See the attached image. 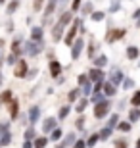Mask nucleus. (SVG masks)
Listing matches in <instances>:
<instances>
[{"label": "nucleus", "mask_w": 140, "mask_h": 148, "mask_svg": "<svg viewBox=\"0 0 140 148\" xmlns=\"http://www.w3.org/2000/svg\"><path fill=\"white\" fill-rule=\"evenodd\" d=\"M81 25H83V19H81V17H77L75 21H73V25H71V29L67 31L65 38H64V42H65V44H69V46H71V44L75 42V38H77V31L81 29Z\"/></svg>", "instance_id": "2"}, {"label": "nucleus", "mask_w": 140, "mask_h": 148, "mask_svg": "<svg viewBox=\"0 0 140 148\" xmlns=\"http://www.w3.org/2000/svg\"><path fill=\"white\" fill-rule=\"evenodd\" d=\"M75 140H77V138H75V133H69V135H67L61 143H58V146H56V148H67L69 144H75Z\"/></svg>", "instance_id": "12"}, {"label": "nucleus", "mask_w": 140, "mask_h": 148, "mask_svg": "<svg viewBox=\"0 0 140 148\" xmlns=\"http://www.w3.org/2000/svg\"><path fill=\"white\" fill-rule=\"evenodd\" d=\"M90 81V77H88V73H83V75H79V79H77V83H79V85H85V83H88Z\"/></svg>", "instance_id": "41"}, {"label": "nucleus", "mask_w": 140, "mask_h": 148, "mask_svg": "<svg viewBox=\"0 0 140 148\" xmlns=\"http://www.w3.org/2000/svg\"><path fill=\"white\" fill-rule=\"evenodd\" d=\"M17 114H19V102L14 98V100H12V104H10V115L14 117V119H16Z\"/></svg>", "instance_id": "18"}, {"label": "nucleus", "mask_w": 140, "mask_h": 148, "mask_svg": "<svg viewBox=\"0 0 140 148\" xmlns=\"http://www.w3.org/2000/svg\"><path fill=\"white\" fill-rule=\"evenodd\" d=\"M109 81L113 83V85H121V83L125 81V75H123V71L121 69H111V73H109Z\"/></svg>", "instance_id": "7"}, {"label": "nucleus", "mask_w": 140, "mask_h": 148, "mask_svg": "<svg viewBox=\"0 0 140 148\" xmlns=\"http://www.w3.org/2000/svg\"><path fill=\"white\" fill-rule=\"evenodd\" d=\"M0 148H2V146H0Z\"/></svg>", "instance_id": "59"}, {"label": "nucleus", "mask_w": 140, "mask_h": 148, "mask_svg": "<svg viewBox=\"0 0 140 148\" xmlns=\"http://www.w3.org/2000/svg\"><path fill=\"white\" fill-rule=\"evenodd\" d=\"M4 2H6V0H0V4H4Z\"/></svg>", "instance_id": "54"}, {"label": "nucleus", "mask_w": 140, "mask_h": 148, "mask_svg": "<svg viewBox=\"0 0 140 148\" xmlns=\"http://www.w3.org/2000/svg\"><path fill=\"white\" fill-rule=\"evenodd\" d=\"M94 50H96V46H94V44H90V46H88V58H92V60L96 58V56H94Z\"/></svg>", "instance_id": "47"}, {"label": "nucleus", "mask_w": 140, "mask_h": 148, "mask_svg": "<svg viewBox=\"0 0 140 148\" xmlns=\"http://www.w3.org/2000/svg\"><path fill=\"white\" fill-rule=\"evenodd\" d=\"M0 66H2V60H0Z\"/></svg>", "instance_id": "56"}, {"label": "nucleus", "mask_w": 140, "mask_h": 148, "mask_svg": "<svg viewBox=\"0 0 140 148\" xmlns=\"http://www.w3.org/2000/svg\"><path fill=\"white\" fill-rule=\"evenodd\" d=\"M132 17L136 19V25H140V10H136L135 14H132Z\"/></svg>", "instance_id": "51"}, {"label": "nucleus", "mask_w": 140, "mask_h": 148, "mask_svg": "<svg viewBox=\"0 0 140 148\" xmlns=\"http://www.w3.org/2000/svg\"><path fill=\"white\" fill-rule=\"evenodd\" d=\"M138 119H140V108L135 106V108L129 112V121H130V123H135V121H138Z\"/></svg>", "instance_id": "21"}, {"label": "nucleus", "mask_w": 140, "mask_h": 148, "mask_svg": "<svg viewBox=\"0 0 140 148\" xmlns=\"http://www.w3.org/2000/svg\"><path fill=\"white\" fill-rule=\"evenodd\" d=\"M138 66H140V60H138Z\"/></svg>", "instance_id": "57"}, {"label": "nucleus", "mask_w": 140, "mask_h": 148, "mask_svg": "<svg viewBox=\"0 0 140 148\" xmlns=\"http://www.w3.org/2000/svg\"><path fill=\"white\" fill-rule=\"evenodd\" d=\"M35 138H37V133H35L33 127H29L27 131H25V140H35Z\"/></svg>", "instance_id": "37"}, {"label": "nucleus", "mask_w": 140, "mask_h": 148, "mask_svg": "<svg viewBox=\"0 0 140 148\" xmlns=\"http://www.w3.org/2000/svg\"><path fill=\"white\" fill-rule=\"evenodd\" d=\"M64 137V131H61V129H58V127H56L54 131H52V135H50V138H52V140H56V143H59V138Z\"/></svg>", "instance_id": "32"}, {"label": "nucleus", "mask_w": 140, "mask_h": 148, "mask_svg": "<svg viewBox=\"0 0 140 148\" xmlns=\"http://www.w3.org/2000/svg\"><path fill=\"white\" fill-rule=\"evenodd\" d=\"M33 8H35V10H40V8H42V0H35V2H33Z\"/></svg>", "instance_id": "48"}, {"label": "nucleus", "mask_w": 140, "mask_h": 148, "mask_svg": "<svg viewBox=\"0 0 140 148\" xmlns=\"http://www.w3.org/2000/svg\"><path fill=\"white\" fill-rule=\"evenodd\" d=\"M27 71H29V69H27V62H25V60H19V62L16 64L14 75H16L17 79H23V77H27V75H29Z\"/></svg>", "instance_id": "5"}, {"label": "nucleus", "mask_w": 140, "mask_h": 148, "mask_svg": "<svg viewBox=\"0 0 140 148\" xmlns=\"http://www.w3.org/2000/svg\"><path fill=\"white\" fill-rule=\"evenodd\" d=\"M0 56H2V54H0ZM0 60H2V58H0Z\"/></svg>", "instance_id": "58"}, {"label": "nucleus", "mask_w": 140, "mask_h": 148, "mask_svg": "<svg viewBox=\"0 0 140 148\" xmlns=\"http://www.w3.org/2000/svg\"><path fill=\"white\" fill-rule=\"evenodd\" d=\"M33 143H35V148H46V144H48V137H37Z\"/></svg>", "instance_id": "22"}, {"label": "nucleus", "mask_w": 140, "mask_h": 148, "mask_svg": "<svg viewBox=\"0 0 140 148\" xmlns=\"http://www.w3.org/2000/svg\"><path fill=\"white\" fill-rule=\"evenodd\" d=\"M104 94H106V96H115V94H117V88H115V85H113L111 81L104 83Z\"/></svg>", "instance_id": "13"}, {"label": "nucleus", "mask_w": 140, "mask_h": 148, "mask_svg": "<svg viewBox=\"0 0 140 148\" xmlns=\"http://www.w3.org/2000/svg\"><path fill=\"white\" fill-rule=\"evenodd\" d=\"M17 8H19V0H12L10 4L6 6V14H8V16H12L14 12H17Z\"/></svg>", "instance_id": "20"}, {"label": "nucleus", "mask_w": 140, "mask_h": 148, "mask_svg": "<svg viewBox=\"0 0 140 148\" xmlns=\"http://www.w3.org/2000/svg\"><path fill=\"white\" fill-rule=\"evenodd\" d=\"M0 85H2V75H0Z\"/></svg>", "instance_id": "55"}, {"label": "nucleus", "mask_w": 140, "mask_h": 148, "mask_svg": "<svg viewBox=\"0 0 140 148\" xmlns=\"http://www.w3.org/2000/svg\"><path fill=\"white\" fill-rule=\"evenodd\" d=\"M56 6H58V0H48V4L44 8V17H50L56 12Z\"/></svg>", "instance_id": "14"}, {"label": "nucleus", "mask_w": 140, "mask_h": 148, "mask_svg": "<svg viewBox=\"0 0 140 148\" xmlns=\"http://www.w3.org/2000/svg\"><path fill=\"white\" fill-rule=\"evenodd\" d=\"M88 144H86V140H75V144H73V148H86Z\"/></svg>", "instance_id": "46"}, {"label": "nucleus", "mask_w": 140, "mask_h": 148, "mask_svg": "<svg viewBox=\"0 0 140 148\" xmlns=\"http://www.w3.org/2000/svg\"><path fill=\"white\" fill-rule=\"evenodd\" d=\"M85 127V117H79L77 119V129H83Z\"/></svg>", "instance_id": "49"}, {"label": "nucleus", "mask_w": 140, "mask_h": 148, "mask_svg": "<svg viewBox=\"0 0 140 148\" xmlns=\"http://www.w3.org/2000/svg\"><path fill=\"white\" fill-rule=\"evenodd\" d=\"M10 143H12V133L8 131L6 135H2V137H0V146L4 148V146H8Z\"/></svg>", "instance_id": "28"}, {"label": "nucleus", "mask_w": 140, "mask_h": 148, "mask_svg": "<svg viewBox=\"0 0 140 148\" xmlns=\"http://www.w3.org/2000/svg\"><path fill=\"white\" fill-rule=\"evenodd\" d=\"M125 29H111V31H108V35H106V42H115V40H121V38L125 37Z\"/></svg>", "instance_id": "4"}, {"label": "nucleus", "mask_w": 140, "mask_h": 148, "mask_svg": "<svg viewBox=\"0 0 140 148\" xmlns=\"http://www.w3.org/2000/svg\"><path fill=\"white\" fill-rule=\"evenodd\" d=\"M71 19H73V12H64L61 16H59V19H58V23H61V25H67V23H71Z\"/></svg>", "instance_id": "16"}, {"label": "nucleus", "mask_w": 140, "mask_h": 148, "mask_svg": "<svg viewBox=\"0 0 140 148\" xmlns=\"http://www.w3.org/2000/svg\"><path fill=\"white\" fill-rule=\"evenodd\" d=\"M12 50H19V38H17V40H14V42H12Z\"/></svg>", "instance_id": "52"}, {"label": "nucleus", "mask_w": 140, "mask_h": 148, "mask_svg": "<svg viewBox=\"0 0 140 148\" xmlns=\"http://www.w3.org/2000/svg\"><path fill=\"white\" fill-rule=\"evenodd\" d=\"M86 106H88V100H86V98L79 100V102H77V106H75V112H79V114H83Z\"/></svg>", "instance_id": "30"}, {"label": "nucleus", "mask_w": 140, "mask_h": 148, "mask_svg": "<svg viewBox=\"0 0 140 148\" xmlns=\"http://www.w3.org/2000/svg\"><path fill=\"white\" fill-rule=\"evenodd\" d=\"M129 146V143L125 140V138H119V140H115V148H127Z\"/></svg>", "instance_id": "44"}, {"label": "nucleus", "mask_w": 140, "mask_h": 148, "mask_svg": "<svg viewBox=\"0 0 140 148\" xmlns=\"http://www.w3.org/2000/svg\"><path fill=\"white\" fill-rule=\"evenodd\" d=\"M56 125H58V119L56 117H46L42 123V133H52L56 129Z\"/></svg>", "instance_id": "9"}, {"label": "nucleus", "mask_w": 140, "mask_h": 148, "mask_svg": "<svg viewBox=\"0 0 140 148\" xmlns=\"http://www.w3.org/2000/svg\"><path fill=\"white\" fill-rule=\"evenodd\" d=\"M136 148H140V138H138V140H136Z\"/></svg>", "instance_id": "53"}, {"label": "nucleus", "mask_w": 140, "mask_h": 148, "mask_svg": "<svg viewBox=\"0 0 140 148\" xmlns=\"http://www.w3.org/2000/svg\"><path fill=\"white\" fill-rule=\"evenodd\" d=\"M81 10V0H71V12Z\"/></svg>", "instance_id": "43"}, {"label": "nucleus", "mask_w": 140, "mask_h": 148, "mask_svg": "<svg viewBox=\"0 0 140 148\" xmlns=\"http://www.w3.org/2000/svg\"><path fill=\"white\" fill-rule=\"evenodd\" d=\"M130 125H132L130 121H119L117 129H119V131H123V133H129L130 131Z\"/></svg>", "instance_id": "31"}, {"label": "nucleus", "mask_w": 140, "mask_h": 148, "mask_svg": "<svg viewBox=\"0 0 140 148\" xmlns=\"http://www.w3.org/2000/svg\"><path fill=\"white\" fill-rule=\"evenodd\" d=\"M119 125V115L117 114H113V115H109V119H108V127H117Z\"/></svg>", "instance_id": "33"}, {"label": "nucleus", "mask_w": 140, "mask_h": 148, "mask_svg": "<svg viewBox=\"0 0 140 148\" xmlns=\"http://www.w3.org/2000/svg\"><path fill=\"white\" fill-rule=\"evenodd\" d=\"M94 12V6H92V2H86V4L81 6V14L83 16H88V14H92Z\"/></svg>", "instance_id": "25"}, {"label": "nucleus", "mask_w": 140, "mask_h": 148, "mask_svg": "<svg viewBox=\"0 0 140 148\" xmlns=\"http://www.w3.org/2000/svg\"><path fill=\"white\" fill-rule=\"evenodd\" d=\"M138 56H140V50L136 48V46H129V48H127V58H129V60H136Z\"/></svg>", "instance_id": "19"}, {"label": "nucleus", "mask_w": 140, "mask_h": 148, "mask_svg": "<svg viewBox=\"0 0 140 148\" xmlns=\"http://www.w3.org/2000/svg\"><path fill=\"white\" fill-rule=\"evenodd\" d=\"M130 104L136 106V108H140V90H136V92L132 94V98H130Z\"/></svg>", "instance_id": "38"}, {"label": "nucleus", "mask_w": 140, "mask_h": 148, "mask_svg": "<svg viewBox=\"0 0 140 148\" xmlns=\"http://www.w3.org/2000/svg\"><path fill=\"white\" fill-rule=\"evenodd\" d=\"M106 64H108V56H96L94 58V66L96 67H104Z\"/></svg>", "instance_id": "26"}, {"label": "nucleus", "mask_w": 140, "mask_h": 148, "mask_svg": "<svg viewBox=\"0 0 140 148\" xmlns=\"http://www.w3.org/2000/svg\"><path fill=\"white\" fill-rule=\"evenodd\" d=\"M121 10V0H111V4H109V12L115 14V12Z\"/></svg>", "instance_id": "35"}, {"label": "nucleus", "mask_w": 140, "mask_h": 148, "mask_svg": "<svg viewBox=\"0 0 140 148\" xmlns=\"http://www.w3.org/2000/svg\"><path fill=\"white\" fill-rule=\"evenodd\" d=\"M121 85H123V88H132V87H135V81L129 79V77H125V81L121 83Z\"/></svg>", "instance_id": "42"}, {"label": "nucleus", "mask_w": 140, "mask_h": 148, "mask_svg": "<svg viewBox=\"0 0 140 148\" xmlns=\"http://www.w3.org/2000/svg\"><path fill=\"white\" fill-rule=\"evenodd\" d=\"M8 131H10V125H8V123H0V137L6 135Z\"/></svg>", "instance_id": "45"}, {"label": "nucleus", "mask_w": 140, "mask_h": 148, "mask_svg": "<svg viewBox=\"0 0 140 148\" xmlns=\"http://www.w3.org/2000/svg\"><path fill=\"white\" fill-rule=\"evenodd\" d=\"M42 35H44L42 27H33V29H31V38H37V40H42Z\"/></svg>", "instance_id": "23"}, {"label": "nucleus", "mask_w": 140, "mask_h": 148, "mask_svg": "<svg viewBox=\"0 0 140 148\" xmlns=\"http://www.w3.org/2000/svg\"><path fill=\"white\" fill-rule=\"evenodd\" d=\"M109 108H111V102H108V100L98 102V104L94 106V117H96V119H104V117L109 114Z\"/></svg>", "instance_id": "3"}, {"label": "nucleus", "mask_w": 140, "mask_h": 148, "mask_svg": "<svg viewBox=\"0 0 140 148\" xmlns=\"http://www.w3.org/2000/svg\"><path fill=\"white\" fill-rule=\"evenodd\" d=\"M69 112H71V108L69 106H61V108H59V119H65V117H67V115H69Z\"/></svg>", "instance_id": "36"}, {"label": "nucleus", "mask_w": 140, "mask_h": 148, "mask_svg": "<svg viewBox=\"0 0 140 148\" xmlns=\"http://www.w3.org/2000/svg\"><path fill=\"white\" fill-rule=\"evenodd\" d=\"M104 16H106L104 12H92V14H90L92 21H102V19H104Z\"/></svg>", "instance_id": "39"}, {"label": "nucleus", "mask_w": 140, "mask_h": 148, "mask_svg": "<svg viewBox=\"0 0 140 148\" xmlns=\"http://www.w3.org/2000/svg\"><path fill=\"white\" fill-rule=\"evenodd\" d=\"M102 100H106V94H104V90H102V92L98 90V92H94V94L90 96V102H96V104H98V102H102Z\"/></svg>", "instance_id": "29"}, {"label": "nucleus", "mask_w": 140, "mask_h": 148, "mask_svg": "<svg viewBox=\"0 0 140 148\" xmlns=\"http://www.w3.org/2000/svg\"><path fill=\"white\" fill-rule=\"evenodd\" d=\"M88 77H90V81L92 83H98V81H104V71H102V67H92L90 71H88Z\"/></svg>", "instance_id": "8"}, {"label": "nucleus", "mask_w": 140, "mask_h": 148, "mask_svg": "<svg viewBox=\"0 0 140 148\" xmlns=\"http://www.w3.org/2000/svg\"><path fill=\"white\" fill-rule=\"evenodd\" d=\"M109 137H111V127L106 125V127L102 129V131H100V140H108Z\"/></svg>", "instance_id": "27"}, {"label": "nucleus", "mask_w": 140, "mask_h": 148, "mask_svg": "<svg viewBox=\"0 0 140 148\" xmlns=\"http://www.w3.org/2000/svg\"><path fill=\"white\" fill-rule=\"evenodd\" d=\"M12 100H14L12 90H4V92H0V104H8V102H12Z\"/></svg>", "instance_id": "17"}, {"label": "nucleus", "mask_w": 140, "mask_h": 148, "mask_svg": "<svg viewBox=\"0 0 140 148\" xmlns=\"http://www.w3.org/2000/svg\"><path fill=\"white\" fill-rule=\"evenodd\" d=\"M23 148H35V143H33V140H25V143H23Z\"/></svg>", "instance_id": "50"}, {"label": "nucleus", "mask_w": 140, "mask_h": 148, "mask_svg": "<svg viewBox=\"0 0 140 148\" xmlns=\"http://www.w3.org/2000/svg\"><path fill=\"white\" fill-rule=\"evenodd\" d=\"M48 69H50V75L54 77V79H58L59 73H61V64H59V62H56V60H52L48 64Z\"/></svg>", "instance_id": "10"}, {"label": "nucleus", "mask_w": 140, "mask_h": 148, "mask_svg": "<svg viewBox=\"0 0 140 148\" xmlns=\"http://www.w3.org/2000/svg\"><path fill=\"white\" fill-rule=\"evenodd\" d=\"M83 48H85V40H83V38H75V42L71 44V58L77 60V58L81 56Z\"/></svg>", "instance_id": "6"}, {"label": "nucleus", "mask_w": 140, "mask_h": 148, "mask_svg": "<svg viewBox=\"0 0 140 148\" xmlns=\"http://www.w3.org/2000/svg\"><path fill=\"white\" fill-rule=\"evenodd\" d=\"M61 37H64V25L61 23H56L54 27H52V38H54L56 42H59Z\"/></svg>", "instance_id": "11"}, {"label": "nucleus", "mask_w": 140, "mask_h": 148, "mask_svg": "<svg viewBox=\"0 0 140 148\" xmlns=\"http://www.w3.org/2000/svg\"><path fill=\"white\" fill-rule=\"evenodd\" d=\"M98 140H100V133H98V135H96V133H94V135H90V137H88V138H86V144H88V146H94V144H96L98 143Z\"/></svg>", "instance_id": "34"}, {"label": "nucleus", "mask_w": 140, "mask_h": 148, "mask_svg": "<svg viewBox=\"0 0 140 148\" xmlns=\"http://www.w3.org/2000/svg\"><path fill=\"white\" fill-rule=\"evenodd\" d=\"M90 92H92V81H88V83H85V85H83V94H85V96H88Z\"/></svg>", "instance_id": "40"}, {"label": "nucleus", "mask_w": 140, "mask_h": 148, "mask_svg": "<svg viewBox=\"0 0 140 148\" xmlns=\"http://www.w3.org/2000/svg\"><path fill=\"white\" fill-rule=\"evenodd\" d=\"M81 92H83V88H73V90H69V94H67V100H69V102H75V100L81 96Z\"/></svg>", "instance_id": "24"}, {"label": "nucleus", "mask_w": 140, "mask_h": 148, "mask_svg": "<svg viewBox=\"0 0 140 148\" xmlns=\"http://www.w3.org/2000/svg\"><path fill=\"white\" fill-rule=\"evenodd\" d=\"M44 50V40H37V38H31L25 44V54L27 56H38Z\"/></svg>", "instance_id": "1"}, {"label": "nucleus", "mask_w": 140, "mask_h": 148, "mask_svg": "<svg viewBox=\"0 0 140 148\" xmlns=\"http://www.w3.org/2000/svg\"><path fill=\"white\" fill-rule=\"evenodd\" d=\"M38 117H40V108L38 106H33L31 110H29V121L31 123H37Z\"/></svg>", "instance_id": "15"}]
</instances>
